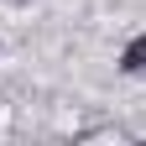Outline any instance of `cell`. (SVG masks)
<instances>
[{
    "instance_id": "6da1fadb",
    "label": "cell",
    "mask_w": 146,
    "mask_h": 146,
    "mask_svg": "<svg viewBox=\"0 0 146 146\" xmlns=\"http://www.w3.org/2000/svg\"><path fill=\"white\" fill-rule=\"evenodd\" d=\"M120 68H125V73H146V31H141L136 42L120 52Z\"/></svg>"
}]
</instances>
